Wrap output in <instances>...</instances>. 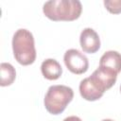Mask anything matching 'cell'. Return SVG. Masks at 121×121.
Segmentation results:
<instances>
[{
    "label": "cell",
    "instance_id": "obj_1",
    "mask_svg": "<svg viewBox=\"0 0 121 121\" xmlns=\"http://www.w3.org/2000/svg\"><path fill=\"white\" fill-rule=\"evenodd\" d=\"M43 14L51 21H74L79 18L82 5L78 0H50L43 4Z\"/></svg>",
    "mask_w": 121,
    "mask_h": 121
},
{
    "label": "cell",
    "instance_id": "obj_2",
    "mask_svg": "<svg viewBox=\"0 0 121 121\" xmlns=\"http://www.w3.org/2000/svg\"><path fill=\"white\" fill-rule=\"evenodd\" d=\"M12 50L15 60L20 64H32L36 60V48L32 33L26 28L16 30L12 38Z\"/></svg>",
    "mask_w": 121,
    "mask_h": 121
},
{
    "label": "cell",
    "instance_id": "obj_3",
    "mask_svg": "<svg viewBox=\"0 0 121 121\" xmlns=\"http://www.w3.org/2000/svg\"><path fill=\"white\" fill-rule=\"evenodd\" d=\"M74 97L72 88L65 85H52L48 88L43 104L46 111L54 115L61 113Z\"/></svg>",
    "mask_w": 121,
    "mask_h": 121
},
{
    "label": "cell",
    "instance_id": "obj_4",
    "mask_svg": "<svg viewBox=\"0 0 121 121\" xmlns=\"http://www.w3.org/2000/svg\"><path fill=\"white\" fill-rule=\"evenodd\" d=\"M106 91V87L94 74L82 79L79 83L80 95L88 101H95L101 98Z\"/></svg>",
    "mask_w": 121,
    "mask_h": 121
},
{
    "label": "cell",
    "instance_id": "obj_5",
    "mask_svg": "<svg viewBox=\"0 0 121 121\" xmlns=\"http://www.w3.org/2000/svg\"><path fill=\"white\" fill-rule=\"evenodd\" d=\"M63 60L67 69L76 75L84 74L89 68L87 57L78 49H68L63 56Z\"/></svg>",
    "mask_w": 121,
    "mask_h": 121
},
{
    "label": "cell",
    "instance_id": "obj_6",
    "mask_svg": "<svg viewBox=\"0 0 121 121\" xmlns=\"http://www.w3.org/2000/svg\"><path fill=\"white\" fill-rule=\"evenodd\" d=\"M80 46L85 53L93 54L100 48V39L98 34L91 27L84 28L79 36Z\"/></svg>",
    "mask_w": 121,
    "mask_h": 121
},
{
    "label": "cell",
    "instance_id": "obj_7",
    "mask_svg": "<svg viewBox=\"0 0 121 121\" xmlns=\"http://www.w3.org/2000/svg\"><path fill=\"white\" fill-rule=\"evenodd\" d=\"M41 71L43 76L49 80L58 79L62 74V68L58 60L54 59H46L42 62Z\"/></svg>",
    "mask_w": 121,
    "mask_h": 121
},
{
    "label": "cell",
    "instance_id": "obj_8",
    "mask_svg": "<svg viewBox=\"0 0 121 121\" xmlns=\"http://www.w3.org/2000/svg\"><path fill=\"white\" fill-rule=\"evenodd\" d=\"M99 66L112 69L117 74L120 73L121 72V54L113 50L105 52L99 60Z\"/></svg>",
    "mask_w": 121,
    "mask_h": 121
},
{
    "label": "cell",
    "instance_id": "obj_9",
    "mask_svg": "<svg viewBox=\"0 0 121 121\" xmlns=\"http://www.w3.org/2000/svg\"><path fill=\"white\" fill-rule=\"evenodd\" d=\"M0 85L2 87L11 85L16 78L15 68L9 62H2L0 64Z\"/></svg>",
    "mask_w": 121,
    "mask_h": 121
},
{
    "label": "cell",
    "instance_id": "obj_10",
    "mask_svg": "<svg viewBox=\"0 0 121 121\" xmlns=\"http://www.w3.org/2000/svg\"><path fill=\"white\" fill-rule=\"evenodd\" d=\"M104 6L106 9L112 14L121 13V0H105Z\"/></svg>",
    "mask_w": 121,
    "mask_h": 121
},
{
    "label": "cell",
    "instance_id": "obj_11",
    "mask_svg": "<svg viewBox=\"0 0 121 121\" xmlns=\"http://www.w3.org/2000/svg\"><path fill=\"white\" fill-rule=\"evenodd\" d=\"M63 121H82L78 116H76V115H71V116H68L66 118L63 119Z\"/></svg>",
    "mask_w": 121,
    "mask_h": 121
},
{
    "label": "cell",
    "instance_id": "obj_12",
    "mask_svg": "<svg viewBox=\"0 0 121 121\" xmlns=\"http://www.w3.org/2000/svg\"><path fill=\"white\" fill-rule=\"evenodd\" d=\"M102 121H113V120H112V119H103Z\"/></svg>",
    "mask_w": 121,
    "mask_h": 121
},
{
    "label": "cell",
    "instance_id": "obj_13",
    "mask_svg": "<svg viewBox=\"0 0 121 121\" xmlns=\"http://www.w3.org/2000/svg\"><path fill=\"white\" fill-rule=\"evenodd\" d=\"M120 93H121V85H120Z\"/></svg>",
    "mask_w": 121,
    "mask_h": 121
}]
</instances>
